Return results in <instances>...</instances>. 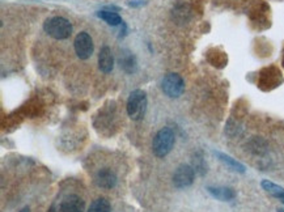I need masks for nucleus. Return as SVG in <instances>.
<instances>
[{"mask_svg": "<svg viewBox=\"0 0 284 212\" xmlns=\"http://www.w3.org/2000/svg\"><path fill=\"white\" fill-rule=\"evenodd\" d=\"M20 212H30V210H29V207H24Z\"/></svg>", "mask_w": 284, "mask_h": 212, "instance_id": "obj_16", "label": "nucleus"}, {"mask_svg": "<svg viewBox=\"0 0 284 212\" xmlns=\"http://www.w3.org/2000/svg\"><path fill=\"white\" fill-rule=\"evenodd\" d=\"M262 188H263V190H266L269 194H271L273 197H275V198H278V195H281L284 191L283 188L273 184V182H270V181H262Z\"/></svg>", "mask_w": 284, "mask_h": 212, "instance_id": "obj_14", "label": "nucleus"}, {"mask_svg": "<svg viewBox=\"0 0 284 212\" xmlns=\"http://www.w3.org/2000/svg\"><path fill=\"white\" fill-rule=\"evenodd\" d=\"M195 172L190 165H180L174 172L173 184L176 188L185 189L194 182Z\"/></svg>", "mask_w": 284, "mask_h": 212, "instance_id": "obj_7", "label": "nucleus"}, {"mask_svg": "<svg viewBox=\"0 0 284 212\" xmlns=\"http://www.w3.org/2000/svg\"><path fill=\"white\" fill-rule=\"evenodd\" d=\"M86 203L80 197L71 194L67 195L66 198L55 202L49 212H84Z\"/></svg>", "mask_w": 284, "mask_h": 212, "instance_id": "obj_4", "label": "nucleus"}, {"mask_svg": "<svg viewBox=\"0 0 284 212\" xmlns=\"http://www.w3.org/2000/svg\"><path fill=\"white\" fill-rule=\"evenodd\" d=\"M98 68L103 74H109L114 68V58L109 46H103L98 54Z\"/></svg>", "mask_w": 284, "mask_h": 212, "instance_id": "obj_9", "label": "nucleus"}, {"mask_svg": "<svg viewBox=\"0 0 284 212\" xmlns=\"http://www.w3.org/2000/svg\"><path fill=\"white\" fill-rule=\"evenodd\" d=\"M45 32L55 39H67L72 34V25L67 18L54 16L47 18L43 24Z\"/></svg>", "mask_w": 284, "mask_h": 212, "instance_id": "obj_1", "label": "nucleus"}, {"mask_svg": "<svg viewBox=\"0 0 284 212\" xmlns=\"http://www.w3.org/2000/svg\"><path fill=\"white\" fill-rule=\"evenodd\" d=\"M207 190L213 198L219 199V201L228 202L236 198L235 190L231 188H208Z\"/></svg>", "mask_w": 284, "mask_h": 212, "instance_id": "obj_10", "label": "nucleus"}, {"mask_svg": "<svg viewBox=\"0 0 284 212\" xmlns=\"http://www.w3.org/2000/svg\"><path fill=\"white\" fill-rule=\"evenodd\" d=\"M278 212H284V210H279V211H278Z\"/></svg>", "mask_w": 284, "mask_h": 212, "instance_id": "obj_17", "label": "nucleus"}, {"mask_svg": "<svg viewBox=\"0 0 284 212\" xmlns=\"http://www.w3.org/2000/svg\"><path fill=\"white\" fill-rule=\"evenodd\" d=\"M278 199H279V201H281L282 203H284V191H283V193H282L281 195H278Z\"/></svg>", "mask_w": 284, "mask_h": 212, "instance_id": "obj_15", "label": "nucleus"}, {"mask_svg": "<svg viewBox=\"0 0 284 212\" xmlns=\"http://www.w3.org/2000/svg\"><path fill=\"white\" fill-rule=\"evenodd\" d=\"M96 185L101 189H113L117 185V176L113 170L110 169H101L97 172L96 177H95Z\"/></svg>", "mask_w": 284, "mask_h": 212, "instance_id": "obj_8", "label": "nucleus"}, {"mask_svg": "<svg viewBox=\"0 0 284 212\" xmlns=\"http://www.w3.org/2000/svg\"><path fill=\"white\" fill-rule=\"evenodd\" d=\"M216 156L221 160V161H223L224 164H225V165L229 166L231 169L236 170V172H241V173L245 172V166L238 163V161H236L235 159H232L231 156L224 155V153H221V152H216Z\"/></svg>", "mask_w": 284, "mask_h": 212, "instance_id": "obj_12", "label": "nucleus"}, {"mask_svg": "<svg viewBox=\"0 0 284 212\" xmlns=\"http://www.w3.org/2000/svg\"><path fill=\"white\" fill-rule=\"evenodd\" d=\"M97 16H98L99 18H102L103 21L107 22L109 25H111V26H117V25H119L122 22L121 16L118 13H115V12L99 11L97 12Z\"/></svg>", "mask_w": 284, "mask_h": 212, "instance_id": "obj_11", "label": "nucleus"}, {"mask_svg": "<svg viewBox=\"0 0 284 212\" xmlns=\"http://www.w3.org/2000/svg\"><path fill=\"white\" fill-rule=\"evenodd\" d=\"M174 145V134L171 128L164 127L161 128L153 138V153L157 157H165L168 153L171 152Z\"/></svg>", "mask_w": 284, "mask_h": 212, "instance_id": "obj_3", "label": "nucleus"}, {"mask_svg": "<svg viewBox=\"0 0 284 212\" xmlns=\"http://www.w3.org/2000/svg\"><path fill=\"white\" fill-rule=\"evenodd\" d=\"M147 110V96L142 89L131 92L127 101V114L132 120H139L144 117Z\"/></svg>", "mask_w": 284, "mask_h": 212, "instance_id": "obj_2", "label": "nucleus"}, {"mask_svg": "<svg viewBox=\"0 0 284 212\" xmlns=\"http://www.w3.org/2000/svg\"><path fill=\"white\" fill-rule=\"evenodd\" d=\"M163 92L171 97V99H178L185 91V82L184 79L177 74H168L161 82Z\"/></svg>", "mask_w": 284, "mask_h": 212, "instance_id": "obj_5", "label": "nucleus"}, {"mask_svg": "<svg viewBox=\"0 0 284 212\" xmlns=\"http://www.w3.org/2000/svg\"><path fill=\"white\" fill-rule=\"evenodd\" d=\"M111 207L109 201L105 198H98L92 202V205L87 212H110Z\"/></svg>", "mask_w": 284, "mask_h": 212, "instance_id": "obj_13", "label": "nucleus"}, {"mask_svg": "<svg viewBox=\"0 0 284 212\" xmlns=\"http://www.w3.org/2000/svg\"><path fill=\"white\" fill-rule=\"evenodd\" d=\"M75 53L80 59H88L93 54V39L87 32H80L74 42Z\"/></svg>", "mask_w": 284, "mask_h": 212, "instance_id": "obj_6", "label": "nucleus"}]
</instances>
